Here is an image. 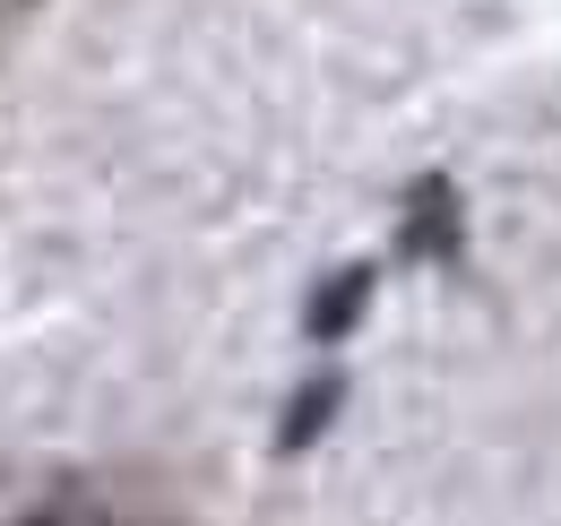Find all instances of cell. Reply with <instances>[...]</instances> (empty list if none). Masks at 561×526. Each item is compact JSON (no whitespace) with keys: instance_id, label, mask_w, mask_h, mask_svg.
<instances>
[{"instance_id":"3","label":"cell","mask_w":561,"mask_h":526,"mask_svg":"<svg viewBox=\"0 0 561 526\" xmlns=\"http://www.w3.org/2000/svg\"><path fill=\"white\" fill-rule=\"evenodd\" d=\"M371 294H380V267H371V260H346L320 294H311L302 336H311V345H346V336L363 329V311H371Z\"/></svg>"},{"instance_id":"2","label":"cell","mask_w":561,"mask_h":526,"mask_svg":"<svg viewBox=\"0 0 561 526\" xmlns=\"http://www.w3.org/2000/svg\"><path fill=\"white\" fill-rule=\"evenodd\" d=\"M458 251H467V233H458V191H449V182H415L407 225H398V260L458 267Z\"/></svg>"},{"instance_id":"1","label":"cell","mask_w":561,"mask_h":526,"mask_svg":"<svg viewBox=\"0 0 561 526\" xmlns=\"http://www.w3.org/2000/svg\"><path fill=\"white\" fill-rule=\"evenodd\" d=\"M9 526H173V510H164V492L139 483V474L70 466V474H53Z\"/></svg>"},{"instance_id":"4","label":"cell","mask_w":561,"mask_h":526,"mask_svg":"<svg viewBox=\"0 0 561 526\" xmlns=\"http://www.w3.org/2000/svg\"><path fill=\"white\" fill-rule=\"evenodd\" d=\"M337 405H346V380H337V371L311 380V389H294V405H285V423H277V458H302V449L337 423Z\"/></svg>"}]
</instances>
